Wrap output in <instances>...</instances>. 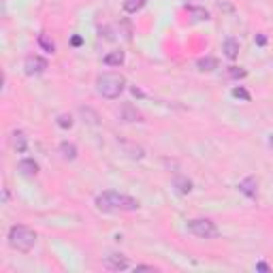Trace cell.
<instances>
[{"label": "cell", "instance_id": "obj_26", "mask_svg": "<svg viewBox=\"0 0 273 273\" xmlns=\"http://www.w3.org/2000/svg\"><path fill=\"white\" fill-rule=\"evenodd\" d=\"M269 145L273 147V135H271V139H269Z\"/></svg>", "mask_w": 273, "mask_h": 273}, {"label": "cell", "instance_id": "obj_14", "mask_svg": "<svg viewBox=\"0 0 273 273\" xmlns=\"http://www.w3.org/2000/svg\"><path fill=\"white\" fill-rule=\"evenodd\" d=\"M26 145H28V141H26V135H24L22 131H15V133H13V147H15L19 154L26 152Z\"/></svg>", "mask_w": 273, "mask_h": 273}, {"label": "cell", "instance_id": "obj_20", "mask_svg": "<svg viewBox=\"0 0 273 273\" xmlns=\"http://www.w3.org/2000/svg\"><path fill=\"white\" fill-rule=\"evenodd\" d=\"M56 124L60 126V128H70V126H73V118H70L68 113H62V115H58Z\"/></svg>", "mask_w": 273, "mask_h": 273}, {"label": "cell", "instance_id": "obj_25", "mask_svg": "<svg viewBox=\"0 0 273 273\" xmlns=\"http://www.w3.org/2000/svg\"><path fill=\"white\" fill-rule=\"evenodd\" d=\"M256 43H258V45H265V43H267V38H265V34H258V36H256Z\"/></svg>", "mask_w": 273, "mask_h": 273}, {"label": "cell", "instance_id": "obj_19", "mask_svg": "<svg viewBox=\"0 0 273 273\" xmlns=\"http://www.w3.org/2000/svg\"><path fill=\"white\" fill-rule=\"evenodd\" d=\"M235 99H241V101H245V102H250L252 101V96H250V92L245 88H233V92H231Z\"/></svg>", "mask_w": 273, "mask_h": 273}, {"label": "cell", "instance_id": "obj_13", "mask_svg": "<svg viewBox=\"0 0 273 273\" xmlns=\"http://www.w3.org/2000/svg\"><path fill=\"white\" fill-rule=\"evenodd\" d=\"M102 62H105L107 67H120V64L124 62V51H111V54L105 56Z\"/></svg>", "mask_w": 273, "mask_h": 273}, {"label": "cell", "instance_id": "obj_8", "mask_svg": "<svg viewBox=\"0 0 273 273\" xmlns=\"http://www.w3.org/2000/svg\"><path fill=\"white\" fill-rule=\"evenodd\" d=\"M239 190H241L245 197H250V199H254L256 197V192H258V181L254 177H245L241 184H239Z\"/></svg>", "mask_w": 273, "mask_h": 273}, {"label": "cell", "instance_id": "obj_3", "mask_svg": "<svg viewBox=\"0 0 273 273\" xmlns=\"http://www.w3.org/2000/svg\"><path fill=\"white\" fill-rule=\"evenodd\" d=\"M36 243V233L24 224H15L9 231V245L17 252H30Z\"/></svg>", "mask_w": 273, "mask_h": 273}, {"label": "cell", "instance_id": "obj_4", "mask_svg": "<svg viewBox=\"0 0 273 273\" xmlns=\"http://www.w3.org/2000/svg\"><path fill=\"white\" fill-rule=\"evenodd\" d=\"M188 231L192 233V235H197L201 239H216L220 235L216 222H211V220L207 218H194L188 222Z\"/></svg>", "mask_w": 273, "mask_h": 273}, {"label": "cell", "instance_id": "obj_21", "mask_svg": "<svg viewBox=\"0 0 273 273\" xmlns=\"http://www.w3.org/2000/svg\"><path fill=\"white\" fill-rule=\"evenodd\" d=\"M190 13H194V15H197V19H207V17H209V13L203 11V9H190Z\"/></svg>", "mask_w": 273, "mask_h": 273}, {"label": "cell", "instance_id": "obj_5", "mask_svg": "<svg viewBox=\"0 0 273 273\" xmlns=\"http://www.w3.org/2000/svg\"><path fill=\"white\" fill-rule=\"evenodd\" d=\"M24 70H26V75H30V77L43 75L45 70H47V60L41 56H28L24 62Z\"/></svg>", "mask_w": 273, "mask_h": 273}, {"label": "cell", "instance_id": "obj_6", "mask_svg": "<svg viewBox=\"0 0 273 273\" xmlns=\"http://www.w3.org/2000/svg\"><path fill=\"white\" fill-rule=\"evenodd\" d=\"M105 265L111 271H122V269H128V258L122 254H109L105 258Z\"/></svg>", "mask_w": 273, "mask_h": 273}, {"label": "cell", "instance_id": "obj_2", "mask_svg": "<svg viewBox=\"0 0 273 273\" xmlns=\"http://www.w3.org/2000/svg\"><path fill=\"white\" fill-rule=\"evenodd\" d=\"M124 86H126V79L118 73H102L99 75L96 79V90L102 99H118V96L124 92Z\"/></svg>", "mask_w": 273, "mask_h": 273}, {"label": "cell", "instance_id": "obj_10", "mask_svg": "<svg viewBox=\"0 0 273 273\" xmlns=\"http://www.w3.org/2000/svg\"><path fill=\"white\" fill-rule=\"evenodd\" d=\"M220 67L216 58H211V56H205V58H199L197 60V68L199 70H203V73H211V70H216Z\"/></svg>", "mask_w": 273, "mask_h": 273}, {"label": "cell", "instance_id": "obj_18", "mask_svg": "<svg viewBox=\"0 0 273 273\" xmlns=\"http://www.w3.org/2000/svg\"><path fill=\"white\" fill-rule=\"evenodd\" d=\"M231 77V79H243L245 75H248V70L241 68V67H229V73H226Z\"/></svg>", "mask_w": 273, "mask_h": 273}, {"label": "cell", "instance_id": "obj_23", "mask_svg": "<svg viewBox=\"0 0 273 273\" xmlns=\"http://www.w3.org/2000/svg\"><path fill=\"white\" fill-rule=\"evenodd\" d=\"M256 269H258V271H269L271 267H269L267 263H256Z\"/></svg>", "mask_w": 273, "mask_h": 273}, {"label": "cell", "instance_id": "obj_15", "mask_svg": "<svg viewBox=\"0 0 273 273\" xmlns=\"http://www.w3.org/2000/svg\"><path fill=\"white\" fill-rule=\"evenodd\" d=\"M145 2H147V0H124V11L133 15V13L141 11L143 6H145Z\"/></svg>", "mask_w": 273, "mask_h": 273}, {"label": "cell", "instance_id": "obj_11", "mask_svg": "<svg viewBox=\"0 0 273 273\" xmlns=\"http://www.w3.org/2000/svg\"><path fill=\"white\" fill-rule=\"evenodd\" d=\"M222 51L229 60H235V58L239 56V43L235 41V38H226L224 45H222Z\"/></svg>", "mask_w": 273, "mask_h": 273}, {"label": "cell", "instance_id": "obj_17", "mask_svg": "<svg viewBox=\"0 0 273 273\" xmlns=\"http://www.w3.org/2000/svg\"><path fill=\"white\" fill-rule=\"evenodd\" d=\"M38 45H41V47L47 51V54H54V51H56V45L49 41L47 34H41V36H38Z\"/></svg>", "mask_w": 273, "mask_h": 273}, {"label": "cell", "instance_id": "obj_9", "mask_svg": "<svg viewBox=\"0 0 273 273\" xmlns=\"http://www.w3.org/2000/svg\"><path fill=\"white\" fill-rule=\"evenodd\" d=\"M120 115L124 122H141V113L136 111V109L131 105V102H126V105H122L120 109Z\"/></svg>", "mask_w": 273, "mask_h": 273}, {"label": "cell", "instance_id": "obj_16", "mask_svg": "<svg viewBox=\"0 0 273 273\" xmlns=\"http://www.w3.org/2000/svg\"><path fill=\"white\" fill-rule=\"evenodd\" d=\"M175 188H177V192L188 194V192L192 190V181L186 179V177H177V179H175Z\"/></svg>", "mask_w": 273, "mask_h": 273}, {"label": "cell", "instance_id": "obj_1", "mask_svg": "<svg viewBox=\"0 0 273 273\" xmlns=\"http://www.w3.org/2000/svg\"><path fill=\"white\" fill-rule=\"evenodd\" d=\"M96 207L105 213H118V211H136L141 203L128 194H120L113 190H107L96 197Z\"/></svg>", "mask_w": 273, "mask_h": 273}, {"label": "cell", "instance_id": "obj_12", "mask_svg": "<svg viewBox=\"0 0 273 273\" xmlns=\"http://www.w3.org/2000/svg\"><path fill=\"white\" fill-rule=\"evenodd\" d=\"M60 154H62L64 160H75L77 158V145L75 143L64 141V143H60Z\"/></svg>", "mask_w": 273, "mask_h": 273}, {"label": "cell", "instance_id": "obj_7", "mask_svg": "<svg viewBox=\"0 0 273 273\" xmlns=\"http://www.w3.org/2000/svg\"><path fill=\"white\" fill-rule=\"evenodd\" d=\"M17 171L24 175V177H34V175L38 173V165L32 158H24L17 162Z\"/></svg>", "mask_w": 273, "mask_h": 273}, {"label": "cell", "instance_id": "obj_22", "mask_svg": "<svg viewBox=\"0 0 273 273\" xmlns=\"http://www.w3.org/2000/svg\"><path fill=\"white\" fill-rule=\"evenodd\" d=\"M136 271H156L154 265H136Z\"/></svg>", "mask_w": 273, "mask_h": 273}, {"label": "cell", "instance_id": "obj_24", "mask_svg": "<svg viewBox=\"0 0 273 273\" xmlns=\"http://www.w3.org/2000/svg\"><path fill=\"white\" fill-rule=\"evenodd\" d=\"M70 43H73L75 47H79V45H81L83 41H81V36H73V41H70Z\"/></svg>", "mask_w": 273, "mask_h": 273}]
</instances>
